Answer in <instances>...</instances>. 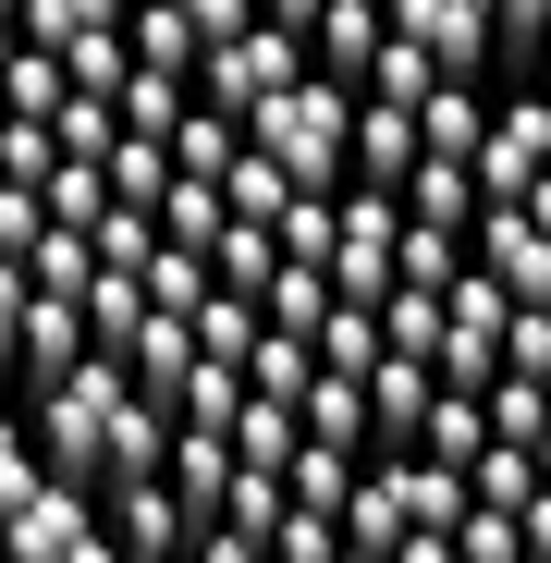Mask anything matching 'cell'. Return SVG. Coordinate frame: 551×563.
Here are the masks:
<instances>
[{"label": "cell", "instance_id": "obj_30", "mask_svg": "<svg viewBox=\"0 0 551 563\" xmlns=\"http://www.w3.org/2000/svg\"><path fill=\"white\" fill-rule=\"evenodd\" d=\"M184 13H197V25H209V37H233V25H245V13H257V0H184Z\"/></svg>", "mask_w": 551, "mask_h": 563}, {"label": "cell", "instance_id": "obj_20", "mask_svg": "<svg viewBox=\"0 0 551 563\" xmlns=\"http://www.w3.org/2000/svg\"><path fill=\"white\" fill-rule=\"evenodd\" d=\"M221 221H233L221 172H172V184H159V233H172V245H209Z\"/></svg>", "mask_w": 551, "mask_h": 563}, {"label": "cell", "instance_id": "obj_3", "mask_svg": "<svg viewBox=\"0 0 551 563\" xmlns=\"http://www.w3.org/2000/svg\"><path fill=\"white\" fill-rule=\"evenodd\" d=\"M295 74H307V37H295V25H269V13H245L233 37H209V62H197V99L245 123L257 99H283Z\"/></svg>", "mask_w": 551, "mask_h": 563}, {"label": "cell", "instance_id": "obj_12", "mask_svg": "<svg viewBox=\"0 0 551 563\" xmlns=\"http://www.w3.org/2000/svg\"><path fill=\"white\" fill-rule=\"evenodd\" d=\"M123 37H135V62H159V74H197V62H209V25L184 13V0H123Z\"/></svg>", "mask_w": 551, "mask_h": 563}, {"label": "cell", "instance_id": "obj_15", "mask_svg": "<svg viewBox=\"0 0 551 563\" xmlns=\"http://www.w3.org/2000/svg\"><path fill=\"white\" fill-rule=\"evenodd\" d=\"M257 319L319 343V319H331V269H319V257H269V282H257Z\"/></svg>", "mask_w": 551, "mask_h": 563}, {"label": "cell", "instance_id": "obj_19", "mask_svg": "<svg viewBox=\"0 0 551 563\" xmlns=\"http://www.w3.org/2000/svg\"><path fill=\"white\" fill-rule=\"evenodd\" d=\"M307 429L343 441V453H367V367H319L307 380Z\"/></svg>", "mask_w": 551, "mask_h": 563}, {"label": "cell", "instance_id": "obj_18", "mask_svg": "<svg viewBox=\"0 0 551 563\" xmlns=\"http://www.w3.org/2000/svg\"><path fill=\"white\" fill-rule=\"evenodd\" d=\"M405 209L466 233V221H478V159H441V147H417V172H405Z\"/></svg>", "mask_w": 551, "mask_h": 563}, {"label": "cell", "instance_id": "obj_6", "mask_svg": "<svg viewBox=\"0 0 551 563\" xmlns=\"http://www.w3.org/2000/svg\"><path fill=\"white\" fill-rule=\"evenodd\" d=\"M381 13H393L441 74H478V86L503 74V49H491V0H381Z\"/></svg>", "mask_w": 551, "mask_h": 563}, {"label": "cell", "instance_id": "obj_29", "mask_svg": "<svg viewBox=\"0 0 551 563\" xmlns=\"http://www.w3.org/2000/svg\"><path fill=\"white\" fill-rule=\"evenodd\" d=\"M515 527H527V551H551V478H539V490L515 503Z\"/></svg>", "mask_w": 551, "mask_h": 563}, {"label": "cell", "instance_id": "obj_24", "mask_svg": "<svg viewBox=\"0 0 551 563\" xmlns=\"http://www.w3.org/2000/svg\"><path fill=\"white\" fill-rule=\"evenodd\" d=\"M393 269H405V282H453V269H466V233L405 209V233H393Z\"/></svg>", "mask_w": 551, "mask_h": 563}, {"label": "cell", "instance_id": "obj_25", "mask_svg": "<svg viewBox=\"0 0 551 563\" xmlns=\"http://www.w3.org/2000/svg\"><path fill=\"white\" fill-rule=\"evenodd\" d=\"M62 74H74V86H123V74H135V37H123V25H74V37H62Z\"/></svg>", "mask_w": 551, "mask_h": 563}, {"label": "cell", "instance_id": "obj_11", "mask_svg": "<svg viewBox=\"0 0 551 563\" xmlns=\"http://www.w3.org/2000/svg\"><path fill=\"white\" fill-rule=\"evenodd\" d=\"M147 269H111L99 257V282H86V343H99V355H135V331H147Z\"/></svg>", "mask_w": 551, "mask_h": 563}, {"label": "cell", "instance_id": "obj_32", "mask_svg": "<svg viewBox=\"0 0 551 563\" xmlns=\"http://www.w3.org/2000/svg\"><path fill=\"white\" fill-rule=\"evenodd\" d=\"M13 49H25V13H0V62H13Z\"/></svg>", "mask_w": 551, "mask_h": 563}, {"label": "cell", "instance_id": "obj_2", "mask_svg": "<svg viewBox=\"0 0 551 563\" xmlns=\"http://www.w3.org/2000/svg\"><path fill=\"white\" fill-rule=\"evenodd\" d=\"M245 135H257L269 159H283L295 184H343V172H355V86L307 62V74L283 86V99H257V111H245Z\"/></svg>", "mask_w": 551, "mask_h": 563}, {"label": "cell", "instance_id": "obj_5", "mask_svg": "<svg viewBox=\"0 0 551 563\" xmlns=\"http://www.w3.org/2000/svg\"><path fill=\"white\" fill-rule=\"evenodd\" d=\"M159 478H172V503H184V527H221V503H233V478H245V453H233V429H197V417H172V453H159Z\"/></svg>", "mask_w": 551, "mask_h": 563}, {"label": "cell", "instance_id": "obj_35", "mask_svg": "<svg viewBox=\"0 0 551 563\" xmlns=\"http://www.w3.org/2000/svg\"><path fill=\"white\" fill-rule=\"evenodd\" d=\"M0 13H25V0H0Z\"/></svg>", "mask_w": 551, "mask_h": 563}, {"label": "cell", "instance_id": "obj_23", "mask_svg": "<svg viewBox=\"0 0 551 563\" xmlns=\"http://www.w3.org/2000/svg\"><path fill=\"white\" fill-rule=\"evenodd\" d=\"M172 417L233 429V417H245V367H233V355H197V367H184V393H172Z\"/></svg>", "mask_w": 551, "mask_h": 563}, {"label": "cell", "instance_id": "obj_16", "mask_svg": "<svg viewBox=\"0 0 551 563\" xmlns=\"http://www.w3.org/2000/svg\"><path fill=\"white\" fill-rule=\"evenodd\" d=\"M295 441H307V405H295V393H257V380H245V417H233V453H245V465H269V478H283V465H295Z\"/></svg>", "mask_w": 551, "mask_h": 563}, {"label": "cell", "instance_id": "obj_31", "mask_svg": "<svg viewBox=\"0 0 551 563\" xmlns=\"http://www.w3.org/2000/svg\"><path fill=\"white\" fill-rule=\"evenodd\" d=\"M257 13H269V25H295V37H307V25L331 13V0H257Z\"/></svg>", "mask_w": 551, "mask_h": 563}, {"label": "cell", "instance_id": "obj_33", "mask_svg": "<svg viewBox=\"0 0 551 563\" xmlns=\"http://www.w3.org/2000/svg\"><path fill=\"white\" fill-rule=\"evenodd\" d=\"M527 86H539V99H551V49H539V62H527Z\"/></svg>", "mask_w": 551, "mask_h": 563}, {"label": "cell", "instance_id": "obj_28", "mask_svg": "<svg viewBox=\"0 0 551 563\" xmlns=\"http://www.w3.org/2000/svg\"><path fill=\"white\" fill-rule=\"evenodd\" d=\"M37 478V429H25V405H0V503H13Z\"/></svg>", "mask_w": 551, "mask_h": 563}, {"label": "cell", "instance_id": "obj_34", "mask_svg": "<svg viewBox=\"0 0 551 563\" xmlns=\"http://www.w3.org/2000/svg\"><path fill=\"white\" fill-rule=\"evenodd\" d=\"M539 478H551V429H539Z\"/></svg>", "mask_w": 551, "mask_h": 563}, {"label": "cell", "instance_id": "obj_1", "mask_svg": "<svg viewBox=\"0 0 551 563\" xmlns=\"http://www.w3.org/2000/svg\"><path fill=\"white\" fill-rule=\"evenodd\" d=\"M111 393H123V355H99V343H86L62 380L25 393V429H37V465H49V478H86V490L111 478Z\"/></svg>", "mask_w": 551, "mask_h": 563}, {"label": "cell", "instance_id": "obj_4", "mask_svg": "<svg viewBox=\"0 0 551 563\" xmlns=\"http://www.w3.org/2000/svg\"><path fill=\"white\" fill-rule=\"evenodd\" d=\"M0 551L99 563V551H111V515H99V490H86V478H49V465H37V478H25L13 503H0Z\"/></svg>", "mask_w": 551, "mask_h": 563}, {"label": "cell", "instance_id": "obj_21", "mask_svg": "<svg viewBox=\"0 0 551 563\" xmlns=\"http://www.w3.org/2000/svg\"><path fill=\"white\" fill-rule=\"evenodd\" d=\"M429 86H441V62H429V49H417V37L381 13V49H367V99H405V111H417Z\"/></svg>", "mask_w": 551, "mask_h": 563}, {"label": "cell", "instance_id": "obj_9", "mask_svg": "<svg viewBox=\"0 0 551 563\" xmlns=\"http://www.w3.org/2000/svg\"><path fill=\"white\" fill-rule=\"evenodd\" d=\"M13 343H25V393H37V380H62V367L86 355V295H49V282H25Z\"/></svg>", "mask_w": 551, "mask_h": 563}, {"label": "cell", "instance_id": "obj_14", "mask_svg": "<svg viewBox=\"0 0 551 563\" xmlns=\"http://www.w3.org/2000/svg\"><path fill=\"white\" fill-rule=\"evenodd\" d=\"M478 441H491V393H478V380H441V393H429V417H417V453L478 465Z\"/></svg>", "mask_w": 551, "mask_h": 563}, {"label": "cell", "instance_id": "obj_22", "mask_svg": "<svg viewBox=\"0 0 551 563\" xmlns=\"http://www.w3.org/2000/svg\"><path fill=\"white\" fill-rule=\"evenodd\" d=\"M381 343L441 367V282H393V295H381Z\"/></svg>", "mask_w": 551, "mask_h": 563}, {"label": "cell", "instance_id": "obj_27", "mask_svg": "<svg viewBox=\"0 0 551 563\" xmlns=\"http://www.w3.org/2000/svg\"><path fill=\"white\" fill-rule=\"evenodd\" d=\"M37 233H49V197H37V184H25V172H0V245H13V257H25Z\"/></svg>", "mask_w": 551, "mask_h": 563}, {"label": "cell", "instance_id": "obj_13", "mask_svg": "<svg viewBox=\"0 0 551 563\" xmlns=\"http://www.w3.org/2000/svg\"><path fill=\"white\" fill-rule=\"evenodd\" d=\"M367 49H381V0H331V13L307 25V62H319V74H343L355 99H367Z\"/></svg>", "mask_w": 551, "mask_h": 563}, {"label": "cell", "instance_id": "obj_10", "mask_svg": "<svg viewBox=\"0 0 551 563\" xmlns=\"http://www.w3.org/2000/svg\"><path fill=\"white\" fill-rule=\"evenodd\" d=\"M405 478H393V453H367L355 465V490H343V551H405Z\"/></svg>", "mask_w": 551, "mask_h": 563}, {"label": "cell", "instance_id": "obj_26", "mask_svg": "<svg viewBox=\"0 0 551 563\" xmlns=\"http://www.w3.org/2000/svg\"><path fill=\"white\" fill-rule=\"evenodd\" d=\"M37 197H49V221H99L111 209V159H49Z\"/></svg>", "mask_w": 551, "mask_h": 563}, {"label": "cell", "instance_id": "obj_17", "mask_svg": "<svg viewBox=\"0 0 551 563\" xmlns=\"http://www.w3.org/2000/svg\"><path fill=\"white\" fill-rule=\"evenodd\" d=\"M355 172L367 184H405L417 172V111L405 99H355Z\"/></svg>", "mask_w": 551, "mask_h": 563}, {"label": "cell", "instance_id": "obj_8", "mask_svg": "<svg viewBox=\"0 0 551 563\" xmlns=\"http://www.w3.org/2000/svg\"><path fill=\"white\" fill-rule=\"evenodd\" d=\"M429 393H441V367L381 343V367H367V453H417V417H429Z\"/></svg>", "mask_w": 551, "mask_h": 563}, {"label": "cell", "instance_id": "obj_7", "mask_svg": "<svg viewBox=\"0 0 551 563\" xmlns=\"http://www.w3.org/2000/svg\"><path fill=\"white\" fill-rule=\"evenodd\" d=\"M99 515H111V551H197V527H184V503H172V478L147 465H123V478H99Z\"/></svg>", "mask_w": 551, "mask_h": 563}]
</instances>
